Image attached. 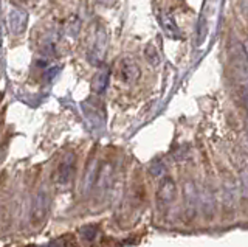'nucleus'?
Listing matches in <instances>:
<instances>
[{
    "instance_id": "1",
    "label": "nucleus",
    "mask_w": 248,
    "mask_h": 247,
    "mask_svg": "<svg viewBox=\"0 0 248 247\" xmlns=\"http://www.w3.org/2000/svg\"><path fill=\"white\" fill-rule=\"evenodd\" d=\"M106 50H107V34H106V30L103 27L98 28L96 32V37H95V44L89 53V61L92 66H103V61L106 56Z\"/></svg>"
},
{
    "instance_id": "2",
    "label": "nucleus",
    "mask_w": 248,
    "mask_h": 247,
    "mask_svg": "<svg viewBox=\"0 0 248 247\" xmlns=\"http://www.w3.org/2000/svg\"><path fill=\"white\" fill-rule=\"evenodd\" d=\"M183 196H185V213L186 219L191 221L196 218L197 210H199V190L194 182H186L183 188Z\"/></svg>"
},
{
    "instance_id": "3",
    "label": "nucleus",
    "mask_w": 248,
    "mask_h": 247,
    "mask_svg": "<svg viewBox=\"0 0 248 247\" xmlns=\"http://www.w3.org/2000/svg\"><path fill=\"white\" fill-rule=\"evenodd\" d=\"M48 207L50 198L46 195V191H39L33 199V204H31V221L34 224H41L48 213Z\"/></svg>"
},
{
    "instance_id": "4",
    "label": "nucleus",
    "mask_w": 248,
    "mask_h": 247,
    "mask_svg": "<svg viewBox=\"0 0 248 247\" xmlns=\"http://www.w3.org/2000/svg\"><path fill=\"white\" fill-rule=\"evenodd\" d=\"M28 24V13L20 8H13L8 13V27L14 36H19L25 32Z\"/></svg>"
},
{
    "instance_id": "5",
    "label": "nucleus",
    "mask_w": 248,
    "mask_h": 247,
    "mask_svg": "<svg viewBox=\"0 0 248 247\" xmlns=\"http://www.w3.org/2000/svg\"><path fill=\"white\" fill-rule=\"evenodd\" d=\"M175 193H177L175 182L170 179V177H165V179L161 181V183L158 185V191H157L158 204L161 207L170 205L172 204V200L175 199Z\"/></svg>"
},
{
    "instance_id": "6",
    "label": "nucleus",
    "mask_w": 248,
    "mask_h": 247,
    "mask_svg": "<svg viewBox=\"0 0 248 247\" xmlns=\"http://www.w3.org/2000/svg\"><path fill=\"white\" fill-rule=\"evenodd\" d=\"M199 207L206 218H213L214 216V213H216V196L209 187H205L203 190H202V193H199Z\"/></svg>"
},
{
    "instance_id": "7",
    "label": "nucleus",
    "mask_w": 248,
    "mask_h": 247,
    "mask_svg": "<svg viewBox=\"0 0 248 247\" xmlns=\"http://www.w3.org/2000/svg\"><path fill=\"white\" fill-rule=\"evenodd\" d=\"M75 165H76V157L73 152H68L64 156V159L61 160L59 168H58V181L61 183H67L72 179L73 171H75Z\"/></svg>"
},
{
    "instance_id": "8",
    "label": "nucleus",
    "mask_w": 248,
    "mask_h": 247,
    "mask_svg": "<svg viewBox=\"0 0 248 247\" xmlns=\"http://www.w3.org/2000/svg\"><path fill=\"white\" fill-rule=\"evenodd\" d=\"M99 168H101V165H99V160L98 159L90 162V165H89L87 171H85L84 179H82V193H84V195L90 193L93 190V187H95L96 179H98Z\"/></svg>"
},
{
    "instance_id": "9",
    "label": "nucleus",
    "mask_w": 248,
    "mask_h": 247,
    "mask_svg": "<svg viewBox=\"0 0 248 247\" xmlns=\"http://www.w3.org/2000/svg\"><path fill=\"white\" fill-rule=\"evenodd\" d=\"M108 80H110V68L103 66L98 70V73L93 76L92 90L95 92V94H104L107 86H108Z\"/></svg>"
},
{
    "instance_id": "10",
    "label": "nucleus",
    "mask_w": 248,
    "mask_h": 247,
    "mask_svg": "<svg viewBox=\"0 0 248 247\" xmlns=\"http://www.w3.org/2000/svg\"><path fill=\"white\" fill-rule=\"evenodd\" d=\"M112 183H113V166L110 164H106L103 168H99L98 179L95 185H98L101 193H104L112 187Z\"/></svg>"
},
{
    "instance_id": "11",
    "label": "nucleus",
    "mask_w": 248,
    "mask_h": 247,
    "mask_svg": "<svg viewBox=\"0 0 248 247\" xmlns=\"http://www.w3.org/2000/svg\"><path fill=\"white\" fill-rule=\"evenodd\" d=\"M121 78L124 82H135L140 78V67L132 59H124L121 63Z\"/></svg>"
},
{
    "instance_id": "12",
    "label": "nucleus",
    "mask_w": 248,
    "mask_h": 247,
    "mask_svg": "<svg viewBox=\"0 0 248 247\" xmlns=\"http://www.w3.org/2000/svg\"><path fill=\"white\" fill-rule=\"evenodd\" d=\"M160 20H161V28L165 30V33L169 37H180V30H178L175 20H174L172 16H170V14H165V13H163Z\"/></svg>"
},
{
    "instance_id": "13",
    "label": "nucleus",
    "mask_w": 248,
    "mask_h": 247,
    "mask_svg": "<svg viewBox=\"0 0 248 247\" xmlns=\"http://www.w3.org/2000/svg\"><path fill=\"white\" fill-rule=\"evenodd\" d=\"M237 188L234 183H227L223 187V202L227 204L228 207L234 205L236 204V199H237Z\"/></svg>"
},
{
    "instance_id": "14",
    "label": "nucleus",
    "mask_w": 248,
    "mask_h": 247,
    "mask_svg": "<svg viewBox=\"0 0 248 247\" xmlns=\"http://www.w3.org/2000/svg\"><path fill=\"white\" fill-rule=\"evenodd\" d=\"M79 235H81V238L84 239V241L92 243V241H95V239L98 238V235H99V227L95 226V224H90V226H84V227L79 229Z\"/></svg>"
},
{
    "instance_id": "15",
    "label": "nucleus",
    "mask_w": 248,
    "mask_h": 247,
    "mask_svg": "<svg viewBox=\"0 0 248 247\" xmlns=\"http://www.w3.org/2000/svg\"><path fill=\"white\" fill-rule=\"evenodd\" d=\"M144 56H146L147 63H149V64H152V66H158V64H160V55H158L157 49H155L152 44L146 45V49H144Z\"/></svg>"
},
{
    "instance_id": "16",
    "label": "nucleus",
    "mask_w": 248,
    "mask_h": 247,
    "mask_svg": "<svg viewBox=\"0 0 248 247\" xmlns=\"http://www.w3.org/2000/svg\"><path fill=\"white\" fill-rule=\"evenodd\" d=\"M163 169H165V166H163V164H160V162H154L151 165V173L154 176H160L163 173Z\"/></svg>"
},
{
    "instance_id": "17",
    "label": "nucleus",
    "mask_w": 248,
    "mask_h": 247,
    "mask_svg": "<svg viewBox=\"0 0 248 247\" xmlns=\"http://www.w3.org/2000/svg\"><path fill=\"white\" fill-rule=\"evenodd\" d=\"M45 247H65V243H64V239H56V241L50 243L48 246H45Z\"/></svg>"
},
{
    "instance_id": "18",
    "label": "nucleus",
    "mask_w": 248,
    "mask_h": 247,
    "mask_svg": "<svg viewBox=\"0 0 248 247\" xmlns=\"http://www.w3.org/2000/svg\"><path fill=\"white\" fill-rule=\"evenodd\" d=\"M96 2H98V3H101V5H108V3L112 2V0H96Z\"/></svg>"
}]
</instances>
